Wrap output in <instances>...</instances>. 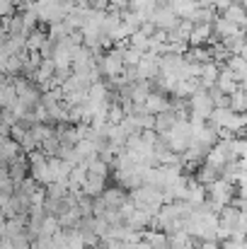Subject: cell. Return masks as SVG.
Returning a JSON list of instances; mask_svg holds the SVG:
<instances>
[{
    "label": "cell",
    "mask_w": 247,
    "mask_h": 249,
    "mask_svg": "<svg viewBox=\"0 0 247 249\" xmlns=\"http://www.w3.org/2000/svg\"><path fill=\"white\" fill-rule=\"evenodd\" d=\"M124 119H126V111H124L121 102H119V99H112L109 107H107V124H109V126H119Z\"/></svg>",
    "instance_id": "obj_22"
},
{
    "label": "cell",
    "mask_w": 247,
    "mask_h": 249,
    "mask_svg": "<svg viewBox=\"0 0 247 249\" xmlns=\"http://www.w3.org/2000/svg\"><path fill=\"white\" fill-rule=\"evenodd\" d=\"M141 58H143V53L129 46V49L124 51V68H136V66L141 63Z\"/></svg>",
    "instance_id": "obj_28"
},
{
    "label": "cell",
    "mask_w": 247,
    "mask_h": 249,
    "mask_svg": "<svg viewBox=\"0 0 247 249\" xmlns=\"http://www.w3.org/2000/svg\"><path fill=\"white\" fill-rule=\"evenodd\" d=\"M34 12H37L39 22H49V24H56V22L66 19L61 0H37L34 2Z\"/></svg>",
    "instance_id": "obj_4"
},
{
    "label": "cell",
    "mask_w": 247,
    "mask_h": 249,
    "mask_svg": "<svg viewBox=\"0 0 247 249\" xmlns=\"http://www.w3.org/2000/svg\"><path fill=\"white\" fill-rule=\"evenodd\" d=\"M151 22L158 27V29H165V32H170L177 22H179V17L174 15V10H172V5H167V7H155V12H153V17H151Z\"/></svg>",
    "instance_id": "obj_8"
},
{
    "label": "cell",
    "mask_w": 247,
    "mask_h": 249,
    "mask_svg": "<svg viewBox=\"0 0 247 249\" xmlns=\"http://www.w3.org/2000/svg\"><path fill=\"white\" fill-rule=\"evenodd\" d=\"M221 249H247V240H235V237H230V240L221 242Z\"/></svg>",
    "instance_id": "obj_30"
},
{
    "label": "cell",
    "mask_w": 247,
    "mask_h": 249,
    "mask_svg": "<svg viewBox=\"0 0 247 249\" xmlns=\"http://www.w3.org/2000/svg\"><path fill=\"white\" fill-rule=\"evenodd\" d=\"M230 5H233V0H216V2H213V10L223 15V12H226V10H228Z\"/></svg>",
    "instance_id": "obj_32"
},
{
    "label": "cell",
    "mask_w": 247,
    "mask_h": 249,
    "mask_svg": "<svg viewBox=\"0 0 247 249\" xmlns=\"http://www.w3.org/2000/svg\"><path fill=\"white\" fill-rule=\"evenodd\" d=\"M99 198H102V203H104L107 211H119L129 201V191H124L121 186H112V189H104Z\"/></svg>",
    "instance_id": "obj_7"
},
{
    "label": "cell",
    "mask_w": 247,
    "mask_h": 249,
    "mask_svg": "<svg viewBox=\"0 0 247 249\" xmlns=\"http://www.w3.org/2000/svg\"><path fill=\"white\" fill-rule=\"evenodd\" d=\"M17 102V92L12 78H0V109H12Z\"/></svg>",
    "instance_id": "obj_12"
},
{
    "label": "cell",
    "mask_w": 247,
    "mask_h": 249,
    "mask_svg": "<svg viewBox=\"0 0 247 249\" xmlns=\"http://www.w3.org/2000/svg\"><path fill=\"white\" fill-rule=\"evenodd\" d=\"M19 158H24L22 148H19L12 138H7V141L2 143V148H0V165H10V162H15V160H19Z\"/></svg>",
    "instance_id": "obj_13"
},
{
    "label": "cell",
    "mask_w": 247,
    "mask_h": 249,
    "mask_svg": "<svg viewBox=\"0 0 247 249\" xmlns=\"http://www.w3.org/2000/svg\"><path fill=\"white\" fill-rule=\"evenodd\" d=\"M240 58H245V61H247V44L243 46V51H240Z\"/></svg>",
    "instance_id": "obj_35"
},
{
    "label": "cell",
    "mask_w": 247,
    "mask_h": 249,
    "mask_svg": "<svg viewBox=\"0 0 247 249\" xmlns=\"http://www.w3.org/2000/svg\"><path fill=\"white\" fill-rule=\"evenodd\" d=\"M0 249H15V247H12L10 240H0Z\"/></svg>",
    "instance_id": "obj_34"
},
{
    "label": "cell",
    "mask_w": 247,
    "mask_h": 249,
    "mask_svg": "<svg viewBox=\"0 0 247 249\" xmlns=\"http://www.w3.org/2000/svg\"><path fill=\"white\" fill-rule=\"evenodd\" d=\"M221 68H223V66H218L216 61H211V63H204V66H201V75H199V85H201V89H211V87H216L218 75H221Z\"/></svg>",
    "instance_id": "obj_9"
},
{
    "label": "cell",
    "mask_w": 247,
    "mask_h": 249,
    "mask_svg": "<svg viewBox=\"0 0 247 249\" xmlns=\"http://www.w3.org/2000/svg\"><path fill=\"white\" fill-rule=\"evenodd\" d=\"M172 107V99L163 94V92H158V89H153L151 94H148V99L143 102V114H151V116H158V114H163Z\"/></svg>",
    "instance_id": "obj_6"
},
{
    "label": "cell",
    "mask_w": 247,
    "mask_h": 249,
    "mask_svg": "<svg viewBox=\"0 0 247 249\" xmlns=\"http://www.w3.org/2000/svg\"><path fill=\"white\" fill-rule=\"evenodd\" d=\"M87 99L95 102V104H109V102H112V99H109V85L104 83V80L92 83L90 89H87Z\"/></svg>",
    "instance_id": "obj_14"
},
{
    "label": "cell",
    "mask_w": 247,
    "mask_h": 249,
    "mask_svg": "<svg viewBox=\"0 0 247 249\" xmlns=\"http://www.w3.org/2000/svg\"><path fill=\"white\" fill-rule=\"evenodd\" d=\"M213 2H216V0H196L199 7H213Z\"/></svg>",
    "instance_id": "obj_33"
},
{
    "label": "cell",
    "mask_w": 247,
    "mask_h": 249,
    "mask_svg": "<svg viewBox=\"0 0 247 249\" xmlns=\"http://www.w3.org/2000/svg\"><path fill=\"white\" fill-rule=\"evenodd\" d=\"M184 58L187 61H191V63H211L213 61V53H211V49L209 46H189V51L184 53Z\"/></svg>",
    "instance_id": "obj_20"
},
{
    "label": "cell",
    "mask_w": 247,
    "mask_h": 249,
    "mask_svg": "<svg viewBox=\"0 0 247 249\" xmlns=\"http://www.w3.org/2000/svg\"><path fill=\"white\" fill-rule=\"evenodd\" d=\"M216 179H221V174H218L216 169H211V167H206V165L199 167V172H196V181H199L201 186H211Z\"/></svg>",
    "instance_id": "obj_26"
},
{
    "label": "cell",
    "mask_w": 247,
    "mask_h": 249,
    "mask_svg": "<svg viewBox=\"0 0 247 249\" xmlns=\"http://www.w3.org/2000/svg\"><path fill=\"white\" fill-rule=\"evenodd\" d=\"M32 245H34L37 249H63L54 237H37Z\"/></svg>",
    "instance_id": "obj_29"
},
{
    "label": "cell",
    "mask_w": 247,
    "mask_h": 249,
    "mask_svg": "<svg viewBox=\"0 0 247 249\" xmlns=\"http://www.w3.org/2000/svg\"><path fill=\"white\" fill-rule=\"evenodd\" d=\"M136 71H138V80H155L158 75H160V56H155V53H143V58H141V63L136 66Z\"/></svg>",
    "instance_id": "obj_5"
},
{
    "label": "cell",
    "mask_w": 247,
    "mask_h": 249,
    "mask_svg": "<svg viewBox=\"0 0 247 249\" xmlns=\"http://www.w3.org/2000/svg\"><path fill=\"white\" fill-rule=\"evenodd\" d=\"M129 198H131V203H133L138 211H146V213H151V215H155V213L165 206L163 191L155 189V186H151V184H143L141 189L131 191Z\"/></svg>",
    "instance_id": "obj_1"
},
{
    "label": "cell",
    "mask_w": 247,
    "mask_h": 249,
    "mask_svg": "<svg viewBox=\"0 0 247 249\" xmlns=\"http://www.w3.org/2000/svg\"><path fill=\"white\" fill-rule=\"evenodd\" d=\"M194 249H221V245H218L216 240H204V242L196 240V242H194Z\"/></svg>",
    "instance_id": "obj_31"
},
{
    "label": "cell",
    "mask_w": 247,
    "mask_h": 249,
    "mask_svg": "<svg viewBox=\"0 0 247 249\" xmlns=\"http://www.w3.org/2000/svg\"><path fill=\"white\" fill-rule=\"evenodd\" d=\"M228 109L235 111V114H247V92L245 89H235L230 97H228Z\"/></svg>",
    "instance_id": "obj_21"
},
{
    "label": "cell",
    "mask_w": 247,
    "mask_h": 249,
    "mask_svg": "<svg viewBox=\"0 0 247 249\" xmlns=\"http://www.w3.org/2000/svg\"><path fill=\"white\" fill-rule=\"evenodd\" d=\"M174 124H177V114H174V109L170 107L167 111L155 116V133H158V136H165L167 131H172Z\"/></svg>",
    "instance_id": "obj_18"
},
{
    "label": "cell",
    "mask_w": 247,
    "mask_h": 249,
    "mask_svg": "<svg viewBox=\"0 0 247 249\" xmlns=\"http://www.w3.org/2000/svg\"><path fill=\"white\" fill-rule=\"evenodd\" d=\"M141 237L148 242V247L151 249H170V237L165 235L163 230H143L141 232Z\"/></svg>",
    "instance_id": "obj_15"
},
{
    "label": "cell",
    "mask_w": 247,
    "mask_h": 249,
    "mask_svg": "<svg viewBox=\"0 0 247 249\" xmlns=\"http://www.w3.org/2000/svg\"><path fill=\"white\" fill-rule=\"evenodd\" d=\"M216 87H218L223 94H228V97H230V94H233V92L240 87V83H238V78L233 75V71H228V68L223 66V68H221V75H218V83H216Z\"/></svg>",
    "instance_id": "obj_17"
},
{
    "label": "cell",
    "mask_w": 247,
    "mask_h": 249,
    "mask_svg": "<svg viewBox=\"0 0 247 249\" xmlns=\"http://www.w3.org/2000/svg\"><path fill=\"white\" fill-rule=\"evenodd\" d=\"M191 22L189 19H179L170 32H167V41L172 44H189V32H191Z\"/></svg>",
    "instance_id": "obj_11"
},
{
    "label": "cell",
    "mask_w": 247,
    "mask_h": 249,
    "mask_svg": "<svg viewBox=\"0 0 247 249\" xmlns=\"http://www.w3.org/2000/svg\"><path fill=\"white\" fill-rule=\"evenodd\" d=\"M104 181H107V179H102V177L87 174V179H85V184H82V196H87V198H97V196H102V191L107 189Z\"/></svg>",
    "instance_id": "obj_16"
},
{
    "label": "cell",
    "mask_w": 247,
    "mask_h": 249,
    "mask_svg": "<svg viewBox=\"0 0 247 249\" xmlns=\"http://www.w3.org/2000/svg\"><path fill=\"white\" fill-rule=\"evenodd\" d=\"M129 46H131V49H136V51H141V53H148V49H151V36H146V34L138 29V32H133V34H131Z\"/></svg>",
    "instance_id": "obj_25"
},
{
    "label": "cell",
    "mask_w": 247,
    "mask_h": 249,
    "mask_svg": "<svg viewBox=\"0 0 247 249\" xmlns=\"http://www.w3.org/2000/svg\"><path fill=\"white\" fill-rule=\"evenodd\" d=\"M46 41H49V34H46V32L32 29V32L27 34V51H29V53H39V51L46 46Z\"/></svg>",
    "instance_id": "obj_19"
},
{
    "label": "cell",
    "mask_w": 247,
    "mask_h": 249,
    "mask_svg": "<svg viewBox=\"0 0 247 249\" xmlns=\"http://www.w3.org/2000/svg\"><path fill=\"white\" fill-rule=\"evenodd\" d=\"M167 150H172L174 155H184L191 145V124L189 121H177L172 126V131H167L163 136Z\"/></svg>",
    "instance_id": "obj_2"
},
{
    "label": "cell",
    "mask_w": 247,
    "mask_h": 249,
    "mask_svg": "<svg viewBox=\"0 0 247 249\" xmlns=\"http://www.w3.org/2000/svg\"><path fill=\"white\" fill-rule=\"evenodd\" d=\"M85 167H87V174H95V177H102V179H107V174H109V162L102 160L99 155L85 160Z\"/></svg>",
    "instance_id": "obj_23"
},
{
    "label": "cell",
    "mask_w": 247,
    "mask_h": 249,
    "mask_svg": "<svg viewBox=\"0 0 247 249\" xmlns=\"http://www.w3.org/2000/svg\"><path fill=\"white\" fill-rule=\"evenodd\" d=\"M194 242H196V240H191L189 245H184V247H179V249H194Z\"/></svg>",
    "instance_id": "obj_36"
},
{
    "label": "cell",
    "mask_w": 247,
    "mask_h": 249,
    "mask_svg": "<svg viewBox=\"0 0 247 249\" xmlns=\"http://www.w3.org/2000/svg\"><path fill=\"white\" fill-rule=\"evenodd\" d=\"M233 198H235V184H230L226 179H216L211 186H206V201L216 203L218 208L230 206Z\"/></svg>",
    "instance_id": "obj_3"
},
{
    "label": "cell",
    "mask_w": 247,
    "mask_h": 249,
    "mask_svg": "<svg viewBox=\"0 0 247 249\" xmlns=\"http://www.w3.org/2000/svg\"><path fill=\"white\" fill-rule=\"evenodd\" d=\"M213 36V24H194L189 32V46H209Z\"/></svg>",
    "instance_id": "obj_10"
},
{
    "label": "cell",
    "mask_w": 247,
    "mask_h": 249,
    "mask_svg": "<svg viewBox=\"0 0 247 249\" xmlns=\"http://www.w3.org/2000/svg\"><path fill=\"white\" fill-rule=\"evenodd\" d=\"M226 68L233 71V75L238 78V83H240L243 78H247V61L240 58V56H230V58L226 61Z\"/></svg>",
    "instance_id": "obj_24"
},
{
    "label": "cell",
    "mask_w": 247,
    "mask_h": 249,
    "mask_svg": "<svg viewBox=\"0 0 247 249\" xmlns=\"http://www.w3.org/2000/svg\"><path fill=\"white\" fill-rule=\"evenodd\" d=\"M58 230H61L58 218H56V215H46L44 223H41V232H39V237H54Z\"/></svg>",
    "instance_id": "obj_27"
}]
</instances>
